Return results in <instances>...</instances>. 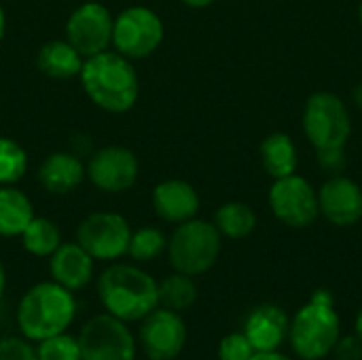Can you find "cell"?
<instances>
[{"instance_id": "cell-20", "label": "cell", "mask_w": 362, "mask_h": 360, "mask_svg": "<svg viewBox=\"0 0 362 360\" xmlns=\"http://www.w3.org/2000/svg\"><path fill=\"white\" fill-rule=\"evenodd\" d=\"M34 219L30 197L15 185H0V236L17 238Z\"/></svg>"}, {"instance_id": "cell-29", "label": "cell", "mask_w": 362, "mask_h": 360, "mask_svg": "<svg viewBox=\"0 0 362 360\" xmlns=\"http://www.w3.org/2000/svg\"><path fill=\"white\" fill-rule=\"evenodd\" d=\"M0 360H38L36 348L25 337H2Z\"/></svg>"}, {"instance_id": "cell-15", "label": "cell", "mask_w": 362, "mask_h": 360, "mask_svg": "<svg viewBox=\"0 0 362 360\" xmlns=\"http://www.w3.org/2000/svg\"><path fill=\"white\" fill-rule=\"evenodd\" d=\"M288 325L291 318L280 306L261 303L246 316L244 335L257 352H276L288 339Z\"/></svg>"}, {"instance_id": "cell-35", "label": "cell", "mask_w": 362, "mask_h": 360, "mask_svg": "<svg viewBox=\"0 0 362 360\" xmlns=\"http://www.w3.org/2000/svg\"><path fill=\"white\" fill-rule=\"evenodd\" d=\"M4 289H6V272H4V265H2V261H0V301H2Z\"/></svg>"}, {"instance_id": "cell-1", "label": "cell", "mask_w": 362, "mask_h": 360, "mask_svg": "<svg viewBox=\"0 0 362 360\" xmlns=\"http://www.w3.org/2000/svg\"><path fill=\"white\" fill-rule=\"evenodd\" d=\"M78 79L87 98L106 112L121 115L132 110L138 102V72L132 59L117 51H102L87 57Z\"/></svg>"}, {"instance_id": "cell-11", "label": "cell", "mask_w": 362, "mask_h": 360, "mask_svg": "<svg viewBox=\"0 0 362 360\" xmlns=\"http://www.w3.org/2000/svg\"><path fill=\"white\" fill-rule=\"evenodd\" d=\"M112 23L110 11L95 0L78 4L66 21V40L87 59L112 45Z\"/></svg>"}, {"instance_id": "cell-27", "label": "cell", "mask_w": 362, "mask_h": 360, "mask_svg": "<svg viewBox=\"0 0 362 360\" xmlns=\"http://www.w3.org/2000/svg\"><path fill=\"white\" fill-rule=\"evenodd\" d=\"M36 356L38 360H83L78 339L68 333H59L38 342Z\"/></svg>"}, {"instance_id": "cell-16", "label": "cell", "mask_w": 362, "mask_h": 360, "mask_svg": "<svg viewBox=\"0 0 362 360\" xmlns=\"http://www.w3.org/2000/svg\"><path fill=\"white\" fill-rule=\"evenodd\" d=\"M153 208L165 223L180 225L199 212V195L195 187L180 178H170L153 189Z\"/></svg>"}, {"instance_id": "cell-36", "label": "cell", "mask_w": 362, "mask_h": 360, "mask_svg": "<svg viewBox=\"0 0 362 360\" xmlns=\"http://www.w3.org/2000/svg\"><path fill=\"white\" fill-rule=\"evenodd\" d=\"M354 333H356V337L362 342V308L361 312H358V316H356V323H354Z\"/></svg>"}, {"instance_id": "cell-10", "label": "cell", "mask_w": 362, "mask_h": 360, "mask_svg": "<svg viewBox=\"0 0 362 360\" xmlns=\"http://www.w3.org/2000/svg\"><path fill=\"white\" fill-rule=\"evenodd\" d=\"M269 208L282 225L305 229L314 225L320 214L318 191L299 174L276 178L269 189Z\"/></svg>"}, {"instance_id": "cell-8", "label": "cell", "mask_w": 362, "mask_h": 360, "mask_svg": "<svg viewBox=\"0 0 362 360\" xmlns=\"http://www.w3.org/2000/svg\"><path fill=\"white\" fill-rule=\"evenodd\" d=\"M83 360H136V337L127 323L104 312L91 316L76 335Z\"/></svg>"}, {"instance_id": "cell-9", "label": "cell", "mask_w": 362, "mask_h": 360, "mask_svg": "<svg viewBox=\"0 0 362 360\" xmlns=\"http://www.w3.org/2000/svg\"><path fill=\"white\" fill-rule=\"evenodd\" d=\"M132 227L117 212H91L76 227V242L93 257V261L115 263L127 255Z\"/></svg>"}, {"instance_id": "cell-37", "label": "cell", "mask_w": 362, "mask_h": 360, "mask_svg": "<svg viewBox=\"0 0 362 360\" xmlns=\"http://www.w3.org/2000/svg\"><path fill=\"white\" fill-rule=\"evenodd\" d=\"M4 28H6V15H4V8L0 4V38L4 36Z\"/></svg>"}, {"instance_id": "cell-3", "label": "cell", "mask_w": 362, "mask_h": 360, "mask_svg": "<svg viewBox=\"0 0 362 360\" xmlns=\"http://www.w3.org/2000/svg\"><path fill=\"white\" fill-rule=\"evenodd\" d=\"M76 316V299L72 291L57 282H38L30 286L17 306V329L28 342L66 333Z\"/></svg>"}, {"instance_id": "cell-30", "label": "cell", "mask_w": 362, "mask_h": 360, "mask_svg": "<svg viewBox=\"0 0 362 360\" xmlns=\"http://www.w3.org/2000/svg\"><path fill=\"white\" fill-rule=\"evenodd\" d=\"M335 360H362V342L356 335L339 337V342L333 348Z\"/></svg>"}, {"instance_id": "cell-13", "label": "cell", "mask_w": 362, "mask_h": 360, "mask_svg": "<svg viewBox=\"0 0 362 360\" xmlns=\"http://www.w3.org/2000/svg\"><path fill=\"white\" fill-rule=\"evenodd\" d=\"M87 178L95 189L104 193H125L129 191L140 174L138 157L127 146H104L98 149L87 163Z\"/></svg>"}, {"instance_id": "cell-31", "label": "cell", "mask_w": 362, "mask_h": 360, "mask_svg": "<svg viewBox=\"0 0 362 360\" xmlns=\"http://www.w3.org/2000/svg\"><path fill=\"white\" fill-rule=\"evenodd\" d=\"M318 161L322 166L325 172L329 174H339L346 168V153L344 149H327V151H318Z\"/></svg>"}, {"instance_id": "cell-26", "label": "cell", "mask_w": 362, "mask_h": 360, "mask_svg": "<svg viewBox=\"0 0 362 360\" xmlns=\"http://www.w3.org/2000/svg\"><path fill=\"white\" fill-rule=\"evenodd\" d=\"M28 172V153L13 138L0 136V185H15Z\"/></svg>"}, {"instance_id": "cell-14", "label": "cell", "mask_w": 362, "mask_h": 360, "mask_svg": "<svg viewBox=\"0 0 362 360\" xmlns=\"http://www.w3.org/2000/svg\"><path fill=\"white\" fill-rule=\"evenodd\" d=\"M318 208L335 227H352L362 219V189L352 178L335 174L318 189Z\"/></svg>"}, {"instance_id": "cell-24", "label": "cell", "mask_w": 362, "mask_h": 360, "mask_svg": "<svg viewBox=\"0 0 362 360\" xmlns=\"http://www.w3.org/2000/svg\"><path fill=\"white\" fill-rule=\"evenodd\" d=\"M19 238L25 252H30L32 257H51L62 244L59 227L45 216H34Z\"/></svg>"}, {"instance_id": "cell-6", "label": "cell", "mask_w": 362, "mask_h": 360, "mask_svg": "<svg viewBox=\"0 0 362 360\" xmlns=\"http://www.w3.org/2000/svg\"><path fill=\"white\" fill-rule=\"evenodd\" d=\"M303 132L316 151L346 149L352 134V121L346 102L331 91L312 93L303 108Z\"/></svg>"}, {"instance_id": "cell-19", "label": "cell", "mask_w": 362, "mask_h": 360, "mask_svg": "<svg viewBox=\"0 0 362 360\" xmlns=\"http://www.w3.org/2000/svg\"><path fill=\"white\" fill-rule=\"evenodd\" d=\"M85 57L64 38V40H49L40 47L36 55L38 70L49 79H74L81 74Z\"/></svg>"}, {"instance_id": "cell-33", "label": "cell", "mask_w": 362, "mask_h": 360, "mask_svg": "<svg viewBox=\"0 0 362 360\" xmlns=\"http://www.w3.org/2000/svg\"><path fill=\"white\" fill-rule=\"evenodd\" d=\"M180 2H185V4L191 6V8H206V6L214 4L216 0H180Z\"/></svg>"}, {"instance_id": "cell-4", "label": "cell", "mask_w": 362, "mask_h": 360, "mask_svg": "<svg viewBox=\"0 0 362 360\" xmlns=\"http://www.w3.org/2000/svg\"><path fill=\"white\" fill-rule=\"evenodd\" d=\"M341 337V318L335 310L333 293L318 289L310 301L297 310L288 325V342L299 360H322L333 354Z\"/></svg>"}, {"instance_id": "cell-21", "label": "cell", "mask_w": 362, "mask_h": 360, "mask_svg": "<svg viewBox=\"0 0 362 360\" xmlns=\"http://www.w3.org/2000/svg\"><path fill=\"white\" fill-rule=\"evenodd\" d=\"M261 161L274 180L295 174L299 157H297V146L293 138L284 132L269 134L261 144Z\"/></svg>"}, {"instance_id": "cell-5", "label": "cell", "mask_w": 362, "mask_h": 360, "mask_svg": "<svg viewBox=\"0 0 362 360\" xmlns=\"http://www.w3.org/2000/svg\"><path fill=\"white\" fill-rule=\"evenodd\" d=\"M223 236L210 221L191 219L180 223L168 240V259L174 272L187 274L191 278L210 272L223 246Z\"/></svg>"}, {"instance_id": "cell-22", "label": "cell", "mask_w": 362, "mask_h": 360, "mask_svg": "<svg viewBox=\"0 0 362 360\" xmlns=\"http://www.w3.org/2000/svg\"><path fill=\"white\" fill-rule=\"evenodd\" d=\"M214 227L223 238L244 240L257 227V214L246 202H227L214 212Z\"/></svg>"}, {"instance_id": "cell-25", "label": "cell", "mask_w": 362, "mask_h": 360, "mask_svg": "<svg viewBox=\"0 0 362 360\" xmlns=\"http://www.w3.org/2000/svg\"><path fill=\"white\" fill-rule=\"evenodd\" d=\"M165 248H168V238L161 229L140 227V229L132 231L127 255L138 263H146V261H155L159 255H163Z\"/></svg>"}, {"instance_id": "cell-18", "label": "cell", "mask_w": 362, "mask_h": 360, "mask_svg": "<svg viewBox=\"0 0 362 360\" xmlns=\"http://www.w3.org/2000/svg\"><path fill=\"white\" fill-rule=\"evenodd\" d=\"M87 170L83 161L66 151H55L47 155L38 168V180L45 191L53 195H68L83 185Z\"/></svg>"}, {"instance_id": "cell-2", "label": "cell", "mask_w": 362, "mask_h": 360, "mask_svg": "<svg viewBox=\"0 0 362 360\" xmlns=\"http://www.w3.org/2000/svg\"><path fill=\"white\" fill-rule=\"evenodd\" d=\"M98 297L104 312L132 325L159 308L157 280L138 265L112 263L98 278Z\"/></svg>"}, {"instance_id": "cell-28", "label": "cell", "mask_w": 362, "mask_h": 360, "mask_svg": "<svg viewBox=\"0 0 362 360\" xmlns=\"http://www.w3.org/2000/svg\"><path fill=\"white\" fill-rule=\"evenodd\" d=\"M257 354L244 331L240 333H229L221 339L218 344V360H250Z\"/></svg>"}, {"instance_id": "cell-32", "label": "cell", "mask_w": 362, "mask_h": 360, "mask_svg": "<svg viewBox=\"0 0 362 360\" xmlns=\"http://www.w3.org/2000/svg\"><path fill=\"white\" fill-rule=\"evenodd\" d=\"M250 360H295L291 359V356H286V354H282V352H257L255 356Z\"/></svg>"}, {"instance_id": "cell-7", "label": "cell", "mask_w": 362, "mask_h": 360, "mask_svg": "<svg viewBox=\"0 0 362 360\" xmlns=\"http://www.w3.org/2000/svg\"><path fill=\"white\" fill-rule=\"evenodd\" d=\"M163 21L148 6H127L112 23V47L127 59H144L163 42Z\"/></svg>"}, {"instance_id": "cell-34", "label": "cell", "mask_w": 362, "mask_h": 360, "mask_svg": "<svg viewBox=\"0 0 362 360\" xmlns=\"http://www.w3.org/2000/svg\"><path fill=\"white\" fill-rule=\"evenodd\" d=\"M352 100H354V104L358 106L362 110V83H358L356 87H354V93H352Z\"/></svg>"}, {"instance_id": "cell-12", "label": "cell", "mask_w": 362, "mask_h": 360, "mask_svg": "<svg viewBox=\"0 0 362 360\" xmlns=\"http://www.w3.org/2000/svg\"><path fill=\"white\" fill-rule=\"evenodd\" d=\"M138 344L148 360H176L187 344V325L178 312L159 306L140 320Z\"/></svg>"}, {"instance_id": "cell-23", "label": "cell", "mask_w": 362, "mask_h": 360, "mask_svg": "<svg viewBox=\"0 0 362 360\" xmlns=\"http://www.w3.org/2000/svg\"><path fill=\"white\" fill-rule=\"evenodd\" d=\"M159 306L172 312H185L197 301V284L191 276L174 272L172 276L157 282Z\"/></svg>"}, {"instance_id": "cell-38", "label": "cell", "mask_w": 362, "mask_h": 360, "mask_svg": "<svg viewBox=\"0 0 362 360\" xmlns=\"http://www.w3.org/2000/svg\"><path fill=\"white\" fill-rule=\"evenodd\" d=\"M358 19H361V23H362V2H361V6H358Z\"/></svg>"}, {"instance_id": "cell-17", "label": "cell", "mask_w": 362, "mask_h": 360, "mask_svg": "<svg viewBox=\"0 0 362 360\" xmlns=\"http://www.w3.org/2000/svg\"><path fill=\"white\" fill-rule=\"evenodd\" d=\"M49 272L53 282L76 293L93 278V257L78 242H62L49 257Z\"/></svg>"}]
</instances>
